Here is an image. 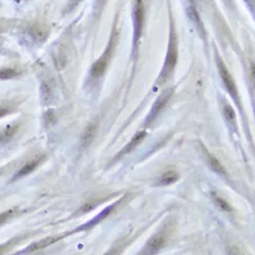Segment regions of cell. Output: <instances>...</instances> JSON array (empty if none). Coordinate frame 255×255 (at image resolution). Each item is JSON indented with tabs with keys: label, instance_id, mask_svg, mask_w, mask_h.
<instances>
[{
	"label": "cell",
	"instance_id": "17",
	"mask_svg": "<svg viewBox=\"0 0 255 255\" xmlns=\"http://www.w3.org/2000/svg\"><path fill=\"white\" fill-rule=\"evenodd\" d=\"M15 213V210L11 209V210H7L5 211V212L0 213V226H2L3 223H5L8 219H10L11 217H13Z\"/></svg>",
	"mask_w": 255,
	"mask_h": 255
},
{
	"label": "cell",
	"instance_id": "7",
	"mask_svg": "<svg viewBox=\"0 0 255 255\" xmlns=\"http://www.w3.org/2000/svg\"><path fill=\"white\" fill-rule=\"evenodd\" d=\"M60 238H62V236H49L47 238H43V239H41V241L35 242V243H33V244H31L30 246H27L26 249L23 250L21 253L22 254L23 253H32V252H35V251L43 250L47 246H49L51 244H54V243L59 241Z\"/></svg>",
	"mask_w": 255,
	"mask_h": 255
},
{
	"label": "cell",
	"instance_id": "10",
	"mask_svg": "<svg viewBox=\"0 0 255 255\" xmlns=\"http://www.w3.org/2000/svg\"><path fill=\"white\" fill-rule=\"evenodd\" d=\"M42 160H43V156H41V158H38V159H34V160H32V161H30V162H27L25 166L23 167L22 169L19 170L17 174L14 176L13 180H16L18 178H22V177H24V176L31 174V172H32L35 169V168H37L39 164L41 163Z\"/></svg>",
	"mask_w": 255,
	"mask_h": 255
},
{
	"label": "cell",
	"instance_id": "14",
	"mask_svg": "<svg viewBox=\"0 0 255 255\" xmlns=\"http://www.w3.org/2000/svg\"><path fill=\"white\" fill-rule=\"evenodd\" d=\"M206 154H207V159H209V163H210L211 168H212L215 172H219V174L225 175V169H223L221 163L219 162V160L217 158H214L211 153H206Z\"/></svg>",
	"mask_w": 255,
	"mask_h": 255
},
{
	"label": "cell",
	"instance_id": "12",
	"mask_svg": "<svg viewBox=\"0 0 255 255\" xmlns=\"http://www.w3.org/2000/svg\"><path fill=\"white\" fill-rule=\"evenodd\" d=\"M96 132H97V125L96 124H90L89 126L85 128V131L83 133V136H82V143H83L85 147L92 142L93 139H94V135H96Z\"/></svg>",
	"mask_w": 255,
	"mask_h": 255
},
{
	"label": "cell",
	"instance_id": "19",
	"mask_svg": "<svg viewBox=\"0 0 255 255\" xmlns=\"http://www.w3.org/2000/svg\"><path fill=\"white\" fill-rule=\"evenodd\" d=\"M225 116L231 121L235 119V112H234L233 109H231L230 105H226V107H225Z\"/></svg>",
	"mask_w": 255,
	"mask_h": 255
},
{
	"label": "cell",
	"instance_id": "8",
	"mask_svg": "<svg viewBox=\"0 0 255 255\" xmlns=\"http://www.w3.org/2000/svg\"><path fill=\"white\" fill-rule=\"evenodd\" d=\"M164 244V237L162 235H155L153 236L149 243L145 246L143 251V254H155L159 252V250L161 249Z\"/></svg>",
	"mask_w": 255,
	"mask_h": 255
},
{
	"label": "cell",
	"instance_id": "4",
	"mask_svg": "<svg viewBox=\"0 0 255 255\" xmlns=\"http://www.w3.org/2000/svg\"><path fill=\"white\" fill-rule=\"evenodd\" d=\"M171 94H172V90L169 89V90H168V91L163 92L161 96H160L158 99H156V101L154 102V104H153V107L151 109L150 113H149L147 121H145V123H147V125L152 123V121L154 120L155 117L158 116L159 113L162 111V109L166 107L167 102L169 101V99L171 98Z\"/></svg>",
	"mask_w": 255,
	"mask_h": 255
},
{
	"label": "cell",
	"instance_id": "18",
	"mask_svg": "<svg viewBox=\"0 0 255 255\" xmlns=\"http://www.w3.org/2000/svg\"><path fill=\"white\" fill-rule=\"evenodd\" d=\"M81 1L82 0H68L67 5H66V13H69V11L75 9Z\"/></svg>",
	"mask_w": 255,
	"mask_h": 255
},
{
	"label": "cell",
	"instance_id": "1",
	"mask_svg": "<svg viewBox=\"0 0 255 255\" xmlns=\"http://www.w3.org/2000/svg\"><path fill=\"white\" fill-rule=\"evenodd\" d=\"M177 57H178V49H177V37H176L175 26L172 24V18H170V35H169V43H168V50L167 56L164 59L163 68L160 73V76L158 78L159 83H162L166 81L168 76L172 73L175 69V66L177 64Z\"/></svg>",
	"mask_w": 255,
	"mask_h": 255
},
{
	"label": "cell",
	"instance_id": "16",
	"mask_svg": "<svg viewBox=\"0 0 255 255\" xmlns=\"http://www.w3.org/2000/svg\"><path fill=\"white\" fill-rule=\"evenodd\" d=\"M214 201H215V203H217V205L219 207H221L223 211H228V212H229V211H231V207L228 204V202H226L225 200L220 198V196L214 195Z\"/></svg>",
	"mask_w": 255,
	"mask_h": 255
},
{
	"label": "cell",
	"instance_id": "3",
	"mask_svg": "<svg viewBox=\"0 0 255 255\" xmlns=\"http://www.w3.org/2000/svg\"><path fill=\"white\" fill-rule=\"evenodd\" d=\"M145 19V7L143 0H135L133 8V24H134V40H133V51L139 46V40L142 35Z\"/></svg>",
	"mask_w": 255,
	"mask_h": 255
},
{
	"label": "cell",
	"instance_id": "5",
	"mask_svg": "<svg viewBox=\"0 0 255 255\" xmlns=\"http://www.w3.org/2000/svg\"><path fill=\"white\" fill-rule=\"evenodd\" d=\"M120 202H121V200H119V201H117V202H115L113 204H111V205L107 206L103 211H102V212H100L99 214L96 215V217H94V218L92 219V220H90V221H88L86 223H84V225H82L81 227H78V228L75 229V231H73V233H77V231L88 230V229H90V228H92V227H94L96 225H98V223H99L100 221H102V220H103V219L107 218L108 215L112 212L113 209H115V207H116L117 205H118V204H119Z\"/></svg>",
	"mask_w": 255,
	"mask_h": 255
},
{
	"label": "cell",
	"instance_id": "11",
	"mask_svg": "<svg viewBox=\"0 0 255 255\" xmlns=\"http://www.w3.org/2000/svg\"><path fill=\"white\" fill-rule=\"evenodd\" d=\"M178 179V174L174 170H168L164 172V174L161 176L160 178L158 185L159 186H166V185H170V184L175 183L176 180Z\"/></svg>",
	"mask_w": 255,
	"mask_h": 255
},
{
	"label": "cell",
	"instance_id": "13",
	"mask_svg": "<svg viewBox=\"0 0 255 255\" xmlns=\"http://www.w3.org/2000/svg\"><path fill=\"white\" fill-rule=\"evenodd\" d=\"M17 125H8V126L0 133V142H7V141H9L15 135V133L17 132Z\"/></svg>",
	"mask_w": 255,
	"mask_h": 255
},
{
	"label": "cell",
	"instance_id": "20",
	"mask_svg": "<svg viewBox=\"0 0 255 255\" xmlns=\"http://www.w3.org/2000/svg\"><path fill=\"white\" fill-rule=\"evenodd\" d=\"M9 112H10L9 108L1 107V105H0V118H1V117H5L6 115H8Z\"/></svg>",
	"mask_w": 255,
	"mask_h": 255
},
{
	"label": "cell",
	"instance_id": "15",
	"mask_svg": "<svg viewBox=\"0 0 255 255\" xmlns=\"http://www.w3.org/2000/svg\"><path fill=\"white\" fill-rule=\"evenodd\" d=\"M19 75V72L14 68H2L0 69V80H10Z\"/></svg>",
	"mask_w": 255,
	"mask_h": 255
},
{
	"label": "cell",
	"instance_id": "6",
	"mask_svg": "<svg viewBox=\"0 0 255 255\" xmlns=\"http://www.w3.org/2000/svg\"><path fill=\"white\" fill-rule=\"evenodd\" d=\"M218 66H219V72H220L221 78H222L223 83H225V85H226V88L228 89V91L231 93V96L236 98L237 97L236 84H235V82L233 80V77H231L230 73L228 72V69L226 68V66L223 65V62L220 59H219V61H218Z\"/></svg>",
	"mask_w": 255,
	"mask_h": 255
},
{
	"label": "cell",
	"instance_id": "22",
	"mask_svg": "<svg viewBox=\"0 0 255 255\" xmlns=\"http://www.w3.org/2000/svg\"><path fill=\"white\" fill-rule=\"evenodd\" d=\"M1 172H2V170H0V174H1Z\"/></svg>",
	"mask_w": 255,
	"mask_h": 255
},
{
	"label": "cell",
	"instance_id": "2",
	"mask_svg": "<svg viewBox=\"0 0 255 255\" xmlns=\"http://www.w3.org/2000/svg\"><path fill=\"white\" fill-rule=\"evenodd\" d=\"M117 41H118V32H117V30H116V22H115V25H113L110 39H109V42H108L107 47H105L103 53H102L101 56L98 58L96 62H94L91 67V75L93 77H96V78L101 77L104 74L105 69H107L108 65H109V62H110L113 51H115Z\"/></svg>",
	"mask_w": 255,
	"mask_h": 255
},
{
	"label": "cell",
	"instance_id": "21",
	"mask_svg": "<svg viewBox=\"0 0 255 255\" xmlns=\"http://www.w3.org/2000/svg\"><path fill=\"white\" fill-rule=\"evenodd\" d=\"M251 70H252V75H253V78L255 80V65L254 64L251 65Z\"/></svg>",
	"mask_w": 255,
	"mask_h": 255
},
{
	"label": "cell",
	"instance_id": "23",
	"mask_svg": "<svg viewBox=\"0 0 255 255\" xmlns=\"http://www.w3.org/2000/svg\"><path fill=\"white\" fill-rule=\"evenodd\" d=\"M17 1H19V0H17Z\"/></svg>",
	"mask_w": 255,
	"mask_h": 255
},
{
	"label": "cell",
	"instance_id": "9",
	"mask_svg": "<svg viewBox=\"0 0 255 255\" xmlns=\"http://www.w3.org/2000/svg\"><path fill=\"white\" fill-rule=\"evenodd\" d=\"M145 136H147V132H140V133H137V134L133 137L132 139V141L131 142H129L126 147H125L123 150H121L118 154H117L116 156H115V159H113V161H116L117 159H119V158H121V156L123 155H125V154H127V153H129L131 152L133 149H135L137 145H139L141 142H142V141L145 139Z\"/></svg>",
	"mask_w": 255,
	"mask_h": 255
}]
</instances>
